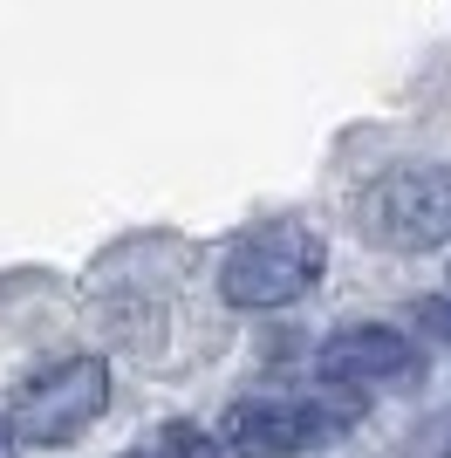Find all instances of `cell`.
<instances>
[{"label": "cell", "mask_w": 451, "mask_h": 458, "mask_svg": "<svg viewBox=\"0 0 451 458\" xmlns=\"http://www.w3.org/2000/svg\"><path fill=\"white\" fill-rule=\"evenodd\" d=\"M328 267V240L301 219H267V226L240 233L233 253L219 267V294L246 315H274V308H294L308 287Z\"/></svg>", "instance_id": "6da1fadb"}, {"label": "cell", "mask_w": 451, "mask_h": 458, "mask_svg": "<svg viewBox=\"0 0 451 458\" xmlns=\"http://www.w3.org/2000/svg\"><path fill=\"white\" fill-rule=\"evenodd\" d=\"M362 233L390 253H431L451 240V165H390L362 191Z\"/></svg>", "instance_id": "7a4b0ae2"}, {"label": "cell", "mask_w": 451, "mask_h": 458, "mask_svg": "<svg viewBox=\"0 0 451 458\" xmlns=\"http://www.w3.org/2000/svg\"><path fill=\"white\" fill-rule=\"evenodd\" d=\"M110 403V363L103 356H75V363H55L48 377H35L14 403V438L21 445H75L103 418Z\"/></svg>", "instance_id": "3957f363"}, {"label": "cell", "mask_w": 451, "mask_h": 458, "mask_svg": "<svg viewBox=\"0 0 451 458\" xmlns=\"http://www.w3.org/2000/svg\"><path fill=\"white\" fill-rule=\"evenodd\" d=\"M342 431H349V418L308 397H246L226 411V438L246 458H301V452L336 445Z\"/></svg>", "instance_id": "277c9868"}, {"label": "cell", "mask_w": 451, "mask_h": 458, "mask_svg": "<svg viewBox=\"0 0 451 458\" xmlns=\"http://www.w3.org/2000/svg\"><path fill=\"white\" fill-rule=\"evenodd\" d=\"M417 369H424L417 335L383 328V322L342 328V335H328V343H321V356H315V377L336 383V390H383V383H411Z\"/></svg>", "instance_id": "5b68a950"}, {"label": "cell", "mask_w": 451, "mask_h": 458, "mask_svg": "<svg viewBox=\"0 0 451 458\" xmlns=\"http://www.w3.org/2000/svg\"><path fill=\"white\" fill-rule=\"evenodd\" d=\"M150 458H246L226 431H199V424H165Z\"/></svg>", "instance_id": "8992f818"}, {"label": "cell", "mask_w": 451, "mask_h": 458, "mask_svg": "<svg viewBox=\"0 0 451 458\" xmlns=\"http://www.w3.org/2000/svg\"><path fill=\"white\" fill-rule=\"evenodd\" d=\"M417 328H431L438 343H451V294H438V301L417 308Z\"/></svg>", "instance_id": "52a82bcc"}, {"label": "cell", "mask_w": 451, "mask_h": 458, "mask_svg": "<svg viewBox=\"0 0 451 458\" xmlns=\"http://www.w3.org/2000/svg\"><path fill=\"white\" fill-rule=\"evenodd\" d=\"M0 458H21V438H14V424L0 418Z\"/></svg>", "instance_id": "ba28073f"}, {"label": "cell", "mask_w": 451, "mask_h": 458, "mask_svg": "<svg viewBox=\"0 0 451 458\" xmlns=\"http://www.w3.org/2000/svg\"><path fill=\"white\" fill-rule=\"evenodd\" d=\"M131 458H144V452H131Z\"/></svg>", "instance_id": "9c48e42d"}, {"label": "cell", "mask_w": 451, "mask_h": 458, "mask_svg": "<svg viewBox=\"0 0 451 458\" xmlns=\"http://www.w3.org/2000/svg\"><path fill=\"white\" fill-rule=\"evenodd\" d=\"M445 458H451V452H445Z\"/></svg>", "instance_id": "30bf717a"}]
</instances>
